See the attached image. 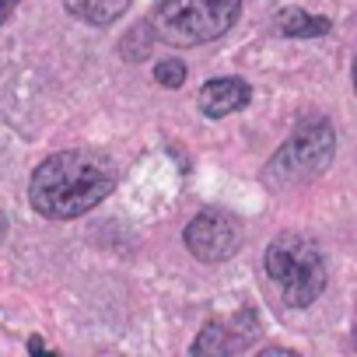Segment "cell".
Here are the masks:
<instances>
[{
    "label": "cell",
    "instance_id": "14",
    "mask_svg": "<svg viewBox=\"0 0 357 357\" xmlns=\"http://www.w3.org/2000/svg\"><path fill=\"white\" fill-rule=\"evenodd\" d=\"M354 91H357V60H354Z\"/></svg>",
    "mask_w": 357,
    "mask_h": 357
},
{
    "label": "cell",
    "instance_id": "3",
    "mask_svg": "<svg viewBox=\"0 0 357 357\" xmlns=\"http://www.w3.org/2000/svg\"><path fill=\"white\" fill-rule=\"evenodd\" d=\"M242 11V0H158L154 32L168 46H204L225 36Z\"/></svg>",
    "mask_w": 357,
    "mask_h": 357
},
{
    "label": "cell",
    "instance_id": "4",
    "mask_svg": "<svg viewBox=\"0 0 357 357\" xmlns=\"http://www.w3.org/2000/svg\"><path fill=\"white\" fill-rule=\"evenodd\" d=\"M333 151H336L333 126H329L322 116H312V119H305V123L287 137V144L270 158V165L263 168V183H270V186H277V190L308 183V178H315V175L333 161Z\"/></svg>",
    "mask_w": 357,
    "mask_h": 357
},
{
    "label": "cell",
    "instance_id": "12",
    "mask_svg": "<svg viewBox=\"0 0 357 357\" xmlns=\"http://www.w3.org/2000/svg\"><path fill=\"white\" fill-rule=\"evenodd\" d=\"M29 350H32V354H39V350H46V343H43L39 336H32V340H29Z\"/></svg>",
    "mask_w": 357,
    "mask_h": 357
},
{
    "label": "cell",
    "instance_id": "10",
    "mask_svg": "<svg viewBox=\"0 0 357 357\" xmlns=\"http://www.w3.org/2000/svg\"><path fill=\"white\" fill-rule=\"evenodd\" d=\"M154 77H158V84H165V88H183V81H186V63H183V60H161V63L154 67Z\"/></svg>",
    "mask_w": 357,
    "mask_h": 357
},
{
    "label": "cell",
    "instance_id": "11",
    "mask_svg": "<svg viewBox=\"0 0 357 357\" xmlns=\"http://www.w3.org/2000/svg\"><path fill=\"white\" fill-rule=\"evenodd\" d=\"M15 8H18V0H0V25L15 15Z\"/></svg>",
    "mask_w": 357,
    "mask_h": 357
},
{
    "label": "cell",
    "instance_id": "13",
    "mask_svg": "<svg viewBox=\"0 0 357 357\" xmlns=\"http://www.w3.org/2000/svg\"><path fill=\"white\" fill-rule=\"evenodd\" d=\"M4 235H8V218H4V211H0V242H4Z\"/></svg>",
    "mask_w": 357,
    "mask_h": 357
},
{
    "label": "cell",
    "instance_id": "7",
    "mask_svg": "<svg viewBox=\"0 0 357 357\" xmlns=\"http://www.w3.org/2000/svg\"><path fill=\"white\" fill-rule=\"evenodd\" d=\"M252 98V88L242 81V77H218V81H207L197 95V105L204 116L211 119H221V116H231L238 112L242 105H249Z\"/></svg>",
    "mask_w": 357,
    "mask_h": 357
},
{
    "label": "cell",
    "instance_id": "5",
    "mask_svg": "<svg viewBox=\"0 0 357 357\" xmlns=\"http://www.w3.org/2000/svg\"><path fill=\"white\" fill-rule=\"evenodd\" d=\"M183 238L200 263H225L238 249V225L225 211H204L186 225Z\"/></svg>",
    "mask_w": 357,
    "mask_h": 357
},
{
    "label": "cell",
    "instance_id": "2",
    "mask_svg": "<svg viewBox=\"0 0 357 357\" xmlns=\"http://www.w3.org/2000/svg\"><path fill=\"white\" fill-rule=\"evenodd\" d=\"M266 277L287 308H308L326 291V259L308 235L284 231L266 245Z\"/></svg>",
    "mask_w": 357,
    "mask_h": 357
},
{
    "label": "cell",
    "instance_id": "1",
    "mask_svg": "<svg viewBox=\"0 0 357 357\" xmlns=\"http://www.w3.org/2000/svg\"><path fill=\"white\" fill-rule=\"evenodd\" d=\"M116 186L112 168L88 151H60L50 154L29 183V200L36 214L53 221H70L98 207Z\"/></svg>",
    "mask_w": 357,
    "mask_h": 357
},
{
    "label": "cell",
    "instance_id": "6",
    "mask_svg": "<svg viewBox=\"0 0 357 357\" xmlns=\"http://www.w3.org/2000/svg\"><path fill=\"white\" fill-rule=\"evenodd\" d=\"M256 336H259V319L252 308H245V312H235L228 319H211L200 329L193 354H238V350L252 347Z\"/></svg>",
    "mask_w": 357,
    "mask_h": 357
},
{
    "label": "cell",
    "instance_id": "8",
    "mask_svg": "<svg viewBox=\"0 0 357 357\" xmlns=\"http://www.w3.org/2000/svg\"><path fill=\"white\" fill-rule=\"evenodd\" d=\"M333 29L329 18L322 15H308L301 8H284L277 11V32L280 36H291V39H312V36H326Z\"/></svg>",
    "mask_w": 357,
    "mask_h": 357
},
{
    "label": "cell",
    "instance_id": "9",
    "mask_svg": "<svg viewBox=\"0 0 357 357\" xmlns=\"http://www.w3.org/2000/svg\"><path fill=\"white\" fill-rule=\"evenodd\" d=\"M63 4L74 18L102 29V25H112L116 18H123L133 0H63Z\"/></svg>",
    "mask_w": 357,
    "mask_h": 357
}]
</instances>
